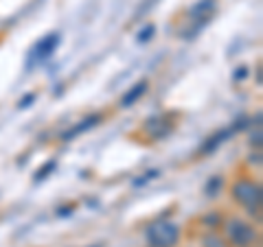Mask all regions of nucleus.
<instances>
[{
  "label": "nucleus",
  "instance_id": "obj_1",
  "mask_svg": "<svg viewBox=\"0 0 263 247\" xmlns=\"http://www.w3.org/2000/svg\"><path fill=\"white\" fill-rule=\"evenodd\" d=\"M149 241L156 245V247H171L176 241H178V230L174 225H154L149 230Z\"/></svg>",
  "mask_w": 263,
  "mask_h": 247
},
{
  "label": "nucleus",
  "instance_id": "obj_2",
  "mask_svg": "<svg viewBox=\"0 0 263 247\" xmlns=\"http://www.w3.org/2000/svg\"><path fill=\"white\" fill-rule=\"evenodd\" d=\"M145 88H147V84L136 86V88H134V92H129L125 98H123V105H129V101H136V98H138V96H141V94L145 92Z\"/></svg>",
  "mask_w": 263,
  "mask_h": 247
}]
</instances>
